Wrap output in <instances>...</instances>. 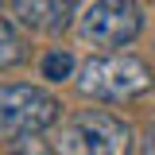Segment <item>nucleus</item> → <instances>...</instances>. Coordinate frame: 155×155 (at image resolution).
I'll list each match as a JSON object with an SVG mask.
<instances>
[{
	"label": "nucleus",
	"instance_id": "1",
	"mask_svg": "<svg viewBox=\"0 0 155 155\" xmlns=\"http://www.w3.org/2000/svg\"><path fill=\"white\" fill-rule=\"evenodd\" d=\"M151 66L136 54H93L81 62L78 70V89L93 101H109V105H124V101H136L151 89Z\"/></svg>",
	"mask_w": 155,
	"mask_h": 155
},
{
	"label": "nucleus",
	"instance_id": "2",
	"mask_svg": "<svg viewBox=\"0 0 155 155\" xmlns=\"http://www.w3.org/2000/svg\"><path fill=\"white\" fill-rule=\"evenodd\" d=\"M58 155H128L132 151V124L105 109H81L62 120L54 140Z\"/></svg>",
	"mask_w": 155,
	"mask_h": 155
},
{
	"label": "nucleus",
	"instance_id": "3",
	"mask_svg": "<svg viewBox=\"0 0 155 155\" xmlns=\"http://www.w3.org/2000/svg\"><path fill=\"white\" fill-rule=\"evenodd\" d=\"M62 105L54 93L39 89V85H0V140L19 143L43 136L47 128H54Z\"/></svg>",
	"mask_w": 155,
	"mask_h": 155
},
{
	"label": "nucleus",
	"instance_id": "4",
	"mask_svg": "<svg viewBox=\"0 0 155 155\" xmlns=\"http://www.w3.org/2000/svg\"><path fill=\"white\" fill-rule=\"evenodd\" d=\"M81 39L93 47H128L143 31V8L136 0H93L81 16Z\"/></svg>",
	"mask_w": 155,
	"mask_h": 155
},
{
	"label": "nucleus",
	"instance_id": "5",
	"mask_svg": "<svg viewBox=\"0 0 155 155\" xmlns=\"http://www.w3.org/2000/svg\"><path fill=\"white\" fill-rule=\"evenodd\" d=\"M74 0H12V16L19 27L35 35H62L74 23Z\"/></svg>",
	"mask_w": 155,
	"mask_h": 155
},
{
	"label": "nucleus",
	"instance_id": "6",
	"mask_svg": "<svg viewBox=\"0 0 155 155\" xmlns=\"http://www.w3.org/2000/svg\"><path fill=\"white\" fill-rule=\"evenodd\" d=\"M19 62H27V43H23V35L16 31L12 19L0 16V70H12Z\"/></svg>",
	"mask_w": 155,
	"mask_h": 155
},
{
	"label": "nucleus",
	"instance_id": "7",
	"mask_svg": "<svg viewBox=\"0 0 155 155\" xmlns=\"http://www.w3.org/2000/svg\"><path fill=\"white\" fill-rule=\"evenodd\" d=\"M43 78H47V81H66V78H74V54H70V51H47V54H43Z\"/></svg>",
	"mask_w": 155,
	"mask_h": 155
},
{
	"label": "nucleus",
	"instance_id": "8",
	"mask_svg": "<svg viewBox=\"0 0 155 155\" xmlns=\"http://www.w3.org/2000/svg\"><path fill=\"white\" fill-rule=\"evenodd\" d=\"M8 155H58V151H54V147H47L43 140H35V136H31V140L12 143V151H8Z\"/></svg>",
	"mask_w": 155,
	"mask_h": 155
}]
</instances>
